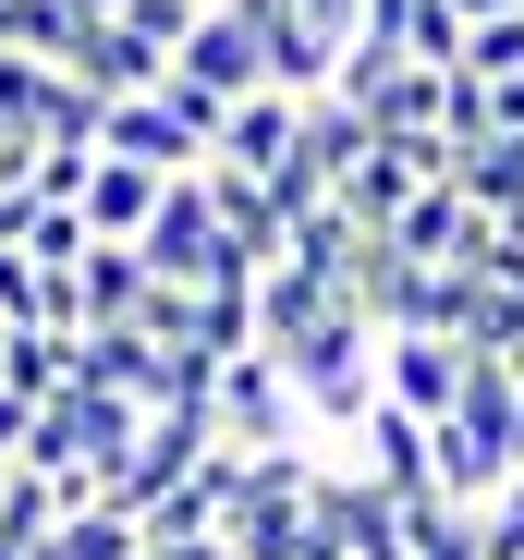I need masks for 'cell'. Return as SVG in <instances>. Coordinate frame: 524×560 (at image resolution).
Masks as SVG:
<instances>
[{
    "label": "cell",
    "mask_w": 524,
    "mask_h": 560,
    "mask_svg": "<svg viewBox=\"0 0 524 560\" xmlns=\"http://www.w3.org/2000/svg\"><path fill=\"white\" fill-rule=\"evenodd\" d=\"M147 280H159V293H256V280H244V256H232V232H220V196H208V171H184V183H171V196H159V220H147Z\"/></svg>",
    "instance_id": "cell-1"
},
{
    "label": "cell",
    "mask_w": 524,
    "mask_h": 560,
    "mask_svg": "<svg viewBox=\"0 0 524 560\" xmlns=\"http://www.w3.org/2000/svg\"><path fill=\"white\" fill-rule=\"evenodd\" d=\"M464 378H476V353L452 329H379V402H403L415 427H452Z\"/></svg>",
    "instance_id": "cell-2"
},
{
    "label": "cell",
    "mask_w": 524,
    "mask_h": 560,
    "mask_svg": "<svg viewBox=\"0 0 524 560\" xmlns=\"http://www.w3.org/2000/svg\"><path fill=\"white\" fill-rule=\"evenodd\" d=\"M171 73H184L196 98H220V110H244V98H269V49H256V25L232 13V0H220V13H196V37L171 49Z\"/></svg>",
    "instance_id": "cell-3"
},
{
    "label": "cell",
    "mask_w": 524,
    "mask_h": 560,
    "mask_svg": "<svg viewBox=\"0 0 524 560\" xmlns=\"http://www.w3.org/2000/svg\"><path fill=\"white\" fill-rule=\"evenodd\" d=\"M305 159V98H281V85H269V98H244L232 122H220V159L208 171H244V183H281Z\"/></svg>",
    "instance_id": "cell-4"
},
{
    "label": "cell",
    "mask_w": 524,
    "mask_h": 560,
    "mask_svg": "<svg viewBox=\"0 0 524 560\" xmlns=\"http://www.w3.org/2000/svg\"><path fill=\"white\" fill-rule=\"evenodd\" d=\"M159 196H171V183L159 171H135V159H98V171H85V244H147V220H159Z\"/></svg>",
    "instance_id": "cell-5"
},
{
    "label": "cell",
    "mask_w": 524,
    "mask_h": 560,
    "mask_svg": "<svg viewBox=\"0 0 524 560\" xmlns=\"http://www.w3.org/2000/svg\"><path fill=\"white\" fill-rule=\"evenodd\" d=\"M147 293H159V280H147V256H135V244H98V256L73 268V317H85V329H135V317H147Z\"/></svg>",
    "instance_id": "cell-6"
},
{
    "label": "cell",
    "mask_w": 524,
    "mask_h": 560,
    "mask_svg": "<svg viewBox=\"0 0 524 560\" xmlns=\"http://www.w3.org/2000/svg\"><path fill=\"white\" fill-rule=\"evenodd\" d=\"M37 560H147V524L98 500V512H73V524H61V536H49Z\"/></svg>",
    "instance_id": "cell-7"
},
{
    "label": "cell",
    "mask_w": 524,
    "mask_h": 560,
    "mask_svg": "<svg viewBox=\"0 0 524 560\" xmlns=\"http://www.w3.org/2000/svg\"><path fill=\"white\" fill-rule=\"evenodd\" d=\"M403 560H488V548H476V512H452V500H403Z\"/></svg>",
    "instance_id": "cell-8"
},
{
    "label": "cell",
    "mask_w": 524,
    "mask_h": 560,
    "mask_svg": "<svg viewBox=\"0 0 524 560\" xmlns=\"http://www.w3.org/2000/svg\"><path fill=\"white\" fill-rule=\"evenodd\" d=\"M512 73H524V13H500V25L464 37V85H512Z\"/></svg>",
    "instance_id": "cell-9"
},
{
    "label": "cell",
    "mask_w": 524,
    "mask_h": 560,
    "mask_svg": "<svg viewBox=\"0 0 524 560\" xmlns=\"http://www.w3.org/2000/svg\"><path fill=\"white\" fill-rule=\"evenodd\" d=\"M440 13H452V25L476 37V25H500V13H524V0H440Z\"/></svg>",
    "instance_id": "cell-10"
},
{
    "label": "cell",
    "mask_w": 524,
    "mask_h": 560,
    "mask_svg": "<svg viewBox=\"0 0 524 560\" xmlns=\"http://www.w3.org/2000/svg\"><path fill=\"white\" fill-rule=\"evenodd\" d=\"M147 560H232L220 536H184V548H147Z\"/></svg>",
    "instance_id": "cell-11"
},
{
    "label": "cell",
    "mask_w": 524,
    "mask_h": 560,
    "mask_svg": "<svg viewBox=\"0 0 524 560\" xmlns=\"http://www.w3.org/2000/svg\"><path fill=\"white\" fill-rule=\"evenodd\" d=\"M184 13H220V0H184Z\"/></svg>",
    "instance_id": "cell-12"
}]
</instances>
